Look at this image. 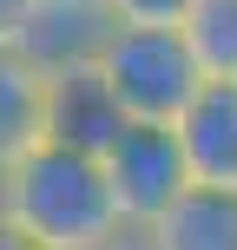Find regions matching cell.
Masks as SVG:
<instances>
[{"mask_svg":"<svg viewBox=\"0 0 237 250\" xmlns=\"http://www.w3.org/2000/svg\"><path fill=\"white\" fill-rule=\"evenodd\" d=\"M172 132L191 165V185L237 191V79H204Z\"/></svg>","mask_w":237,"mask_h":250,"instance_id":"obj_4","label":"cell"},{"mask_svg":"<svg viewBox=\"0 0 237 250\" xmlns=\"http://www.w3.org/2000/svg\"><path fill=\"white\" fill-rule=\"evenodd\" d=\"M0 250H40V244H33V237H20V230L0 217Z\"/></svg>","mask_w":237,"mask_h":250,"instance_id":"obj_12","label":"cell"},{"mask_svg":"<svg viewBox=\"0 0 237 250\" xmlns=\"http://www.w3.org/2000/svg\"><path fill=\"white\" fill-rule=\"evenodd\" d=\"M178 33L204 79H237V0H198Z\"/></svg>","mask_w":237,"mask_h":250,"instance_id":"obj_9","label":"cell"},{"mask_svg":"<svg viewBox=\"0 0 237 250\" xmlns=\"http://www.w3.org/2000/svg\"><path fill=\"white\" fill-rule=\"evenodd\" d=\"M33 7H40V0H0V46H20V33H26V20H33Z\"/></svg>","mask_w":237,"mask_h":250,"instance_id":"obj_11","label":"cell"},{"mask_svg":"<svg viewBox=\"0 0 237 250\" xmlns=\"http://www.w3.org/2000/svg\"><path fill=\"white\" fill-rule=\"evenodd\" d=\"M46 138V73L20 46H0V171Z\"/></svg>","mask_w":237,"mask_h":250,"instance_id":"obj_8","label":"cell"},{"mask_svg":"<svg viewBox=\"0 0 237 250\" xmlns=\"http://www.w3.org/2000/svg\"><path fill=\"white\" fill-rule=\"evenodd\" d=\"M106 33H112V20L92 7H33V20L20 33V53L53 79V73H73V66H92Z\"/></svg>","mask_w":237,"mask_h":250,"instance_id":"obj_6","label":"cell"},{"mask_svg":"<svg viewBox=\"0 0 237 250\" xmlns=\"http://www.w3.org/2000/svg\"><path fill=\"white\" fill-rule=\"evenodd\" d=\"M40 7H92V13H106V0H40Z\"/></svg>","mask_w":237,"mask_h":250,"instance_id":"obj_14","label":"cell"},{"mask_svg":"<svg viewBox=\"0 0 237 250\" xmlns=\"http://www.w3.org/2000/svg\"><path fill=\"white\" fill-rule=\"evenodd\" d=\"M92 73L119 99L125 125H178V112L204 86V73H198L178 26H112Z\"/></svg>","mask_w":237,"mask_h":250,"instance_id":"obj_2","label":"cell"},{"mask_svg":"<svg viewBox=\"0 0 237 250\" xmlns=\"http://www.w3.org/2000/svg\"><path fill=\"white\" fill-rule=\"evenodd\" d=\"M198 0H106L112 26H185V13Z\"/></svg>","mask_w":237,"mask_h":250,"instance_id":"obj_10","label":"cell"},{"mask_svg":"<svg viewBox=\"0 0 237 250\" xmlns=\"http://www.w3.org/2000/svg\"><path fill=\"white\" fill-rule=\"evenodd\" d=\"M145 250H237V191L191 185L151 230H138Z\"/></svg>","mask_w":237,"mask_h":250,"instance_id":"obj_7","label":"cell"},{"mask_svg":"<svg viewBox=\"0 0 237 250\" xmlns=\"http://www.w3.org/2000/svg\"><path fill=\"white\" fill-rule=\"evenodd\" d=\"M119 132H125V112H119V99L106 92V79L92 66H73V73L46 79V138L106 158Z\"/></svg>","mask_w":237,"mask_h":250,"instance_id":"obj_5","label":"cell"},{"mask_svg":"<svg viewBox=\"0 0 237 250\" xmlns=\"http://www.w3.org/2000/svg\"><path fill=\"white\" fill-rule=\"evenodd\" d=\"M92 250H145V244H138L132 230H125V237H112V244H92Z\"/></svg>","mask_w":237,"mask_h":250,"instance_id":"obj_13","label":"cell"},{"mask_svg":"<svg viewBox=\"0 0 237 250\" xmlns=\"http://www.w3.org/2000/svg\"><path fill=\"white\" fill-rule=\"evenodd\" d=\"M99 165H106V185H112L119 224L132 230V237L151 230L191 191V165H185V151H178V132H172V125H125Z\"/></svg>","mask_w":237,"mask_h":250,"instance_id":"obj_3","label":"cell"},{"mask_svg":"<svg viewBox=\"0 0 237 250\" xmlns=\"http://www.w3.org/2000/svg\"><path fill=\"white\" fill-rule=\"evenodd\" d=\"M0 217L40 250H92L125 237L106 165L60 138H40L0 171Z\"/></svg>","mask_w":237,"mask_h":250,"instance_id":"obj_1","label":"cell"}]
</instances>
